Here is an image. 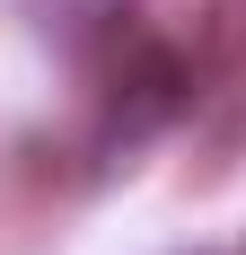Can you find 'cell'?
Instances as JSON below:
<instances>
[{
	"label": "cell",
	"instance_id": "cell-1",
	"mask_svg": "<svg viewBox=\"0 0 246 255\" xmlns=\"http://www.w3.org/2000/svg\"><path fill=\"white\" fill-rule=\"evenodd\" d=\"M185 106H194V62H185L176 44H132L123 71H115V97H106V141L132 150V141H149V132H167Z\"/></svg>",
	"mask_w": 246,
	"mask_h": 255
},
{
	"label": "cell",
	"instance_id": "cell-2",
	"mask_svg": "<svg viewBox=\"0 0 246 255\" xmlns=\"http://www.w3.org/2000/svg\"><path fill=\"white\" fill-rule=\"evenodd\" d=\"M246 141V79H238V97H229V115H220V150H238Z\"/></svg>",
	"mask_w": 246,
	"mask_h": 255
}]
</instances>
